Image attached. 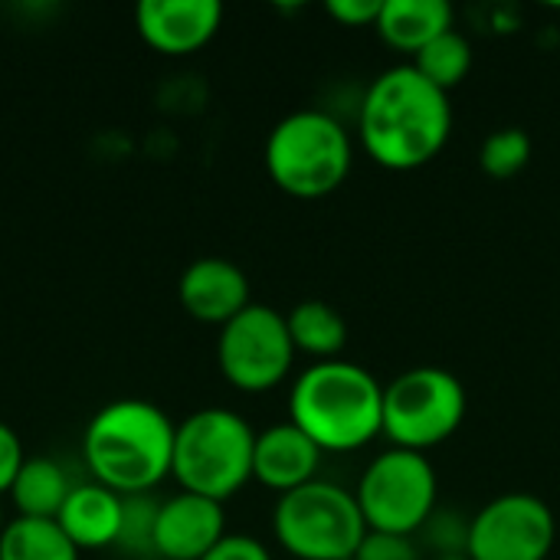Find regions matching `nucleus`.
<instances>
[{
  "mask_svg": "<svg viewBox=\"0 0 560 560\" xmlns=\"http://www.w3.org/2000/svg\"><path fill=\"white\" fill-rule=\"evenodd\" d=\"M453 135L450 95L430 85L410 62L381 72L358 108L364 154L384 171H420L440 158Z\"/></svg>",
  "mask_w": 560,
  "mask_h": 560,
  "instance_id": "1",
  "label": "nucleus"
},
{
  "mask_svg": "<svg viewBox=\"0 0 560 560\" xmlns=\"http://www.w3.org/2000/svg\"><path fill=\"white\" fill-rule=\"evenodd\" d=\"M177 423L151 400L121 397L92 413L82 433V459L92 482L131 495L154 492L171 476Z\"/></svg>",
  "mask_w": 560,
  "mask_h": 560,
  "instance_id": "2",
  "label": "nucleus"
},
{
  "mask_svg": "<svg viewBox=\"0 0 560 560\" xmlns=\"http://www.w3.org/2000/svg\"><path fill=\"white\" fill-rule=\"evenodd\" d=\"M289 423L322 453H354L384 436V384L354 361H315L289 390Z\"/></svg>",
  "mask_w": 560,
  "mask_h": 560,
  "instance_id": "3",
  "label": "nucleus"
},
{
  "mask_svg": "<svg viewBox=\"0 0 560 560\" xmlns=\"http://www.w3.org/2000/svg\"><path fill=\"white\" fill-rule=\"evenodd\" d=\"M262 158L272 184L299 200L335 194L354 167L348 128L322 108H299L279 118L266 138Z\"/></svg>",
  "mask_w": 560,
  "mask_h": 560,
  "instance_id": "4",
  "label": "nucleus"
},
{
  "mask_svg": "<svg viewBox=\"0 0 560 560\" xmlns=\"http://www.w3.org/2000/svg\"><path fill=\"white\" fill-rule=\"evenodd\" d=\"M253 450L256 430L246 417L226 407H203L177 423L171 476L180 492L226 502L253 479Z\"/></svg>",
  "mask_w": 560,
  "mask_h": 560,
  "instance_id": "5",
  "label": "nucleus"
},
{
  "mask_svg": "<svg viewBox=\"0 0 560 560\" xmlns=\"http://www.w3.org/2000/svg\"><path fill=\"white\" fill-rule=\"evenodd\" d=\"M272 535L295 560H354L368 525L354 492L338 482L315 479L276 499Z\"/></svg>",
  "mask_w": 560,
  "mask_h": 560,
  "instance_id": "6",
  "label": "nucleus"
},
{
  "mask_svg": "<svg viewBox=\"0 0 560 560\" xmlns=\"http://www.w3.org/2000/svg\"><path fill=\"white\" fill-rule=\"evenodd\" d=\"M469 410L463 381L440 368L420 364L384 384V436L397 450L430 453L459 433Z\"/></svg>",
  "mask_w": 560,
  "mask_h": 560,
  "instance_id": "7",
  "label": "nucleus"
},
{
  "mask_svg": "<svg viewBox=\"0 0 560 560\" xmlns=\"http://www.w3.org/2000/svg\"><path fill=\"white\" fill-rule=\"evenodd\" d=\"M354 499L368 532L417 538L436 512L440 479L427 453L390 446L368 463L358 479Z\"/></svg>",
  "mask_w": 560,
  "mask_h": 560,
  "instance_id": "8",
  "label": "nucleus"
},
{
  "mask_svg": "<svg viewBox=\"0 0 560 560\" xmlns=\"http://www.w3.org/2000/svg\"><path fill=\"white\" fill-rule=\"evenodd\" d=\"M295 345L289 338L285 315L269 305H246L220 328L217 364L220 374L246 394H266L279 387L295 364Z\"/></svg>",
  "mask_w": 560,
  "mask_h": 560,
  "instance_id": "9",
  "label": "nucleus"
},
{
  "mask_svg": "<svg viewBox=\"0 0 560 560\" xmlns=\"http://www.w3.org/2000/svg\"><path fill=\"white\" fill-rule=\"evenodd\" d=\"M555 545V512L532 492L495 495L469 518V560H548Z\"/></svg>",
  "mask_w": 560,
  "mask_h": 560,
  "instance_id": "10",
  "label": "nucleus"
},
{
  "mask_svg": "<svg viewBox=\"0 0 560 560\" xmlns=\"http://www.w3.org/2000/svg\"><path fill=\"white\" fill-rule=\"evenodd\" d=\"M226 538L223 502L177 492L161 502L154 525V558L200 560Z\"/></svg>",
  "mask_w": 560,
  "mask_h": 560,
  "instance_id": "11",
  "label": "nucleus"
},
{
  "mask_svg": "<svg viewBox=\"0 0 560 560\" xmlns=\"http://www.w3.org/2000/svg\"><path fill=\"white\" fill-rule=\"evenodd\" d=\"M141 39L164 56H187L207 46L220 23V0H141L135 7Z\"/></svg>",
  "mask_w": 560,
  "mask_h": 560,
  "instance_id": "12",
  "label": "nucleus"
},
{
  "mask_svg": "<svg viewBox=\"0 0 560 560\" xmlns=\"http://www.w3.org/2000/svg\"><path fill=\"white\" fill-rule=\"evenodd\" d=\"M177 299L184 312L203 325L223 328L236 318L249 302V279L246 272L223 256H200L194 259L177 279Z\"/></svg>",
  "mask_w": 560,
  "mask_h": 560,
  "instance_id": "13",
  "label": "nucleus"
},
{
  "mask_svg": "<svg viewBox=\"0 0 560 560\" xmlns=\"http://www.w3.org/2000/svg\"><path fill=\"white\" fill-rule=\"evenodd\" d=\"M322 450L295 427V423H276L256 433L253 450V479L279 495L302 489L318 479Z\"/></svg>",
  "mask_w": 560,
  "mask_h": 560,
  "instance_id": "14",
  "label": "nucleus"
},
{
  "mask_svg": "<svg viewBox=\"0 0 560 560\" xmlns=\"http://www.w3.org/2000/svg\"><path fill=\"white\" fill-rule=\"evenodd\" d=\"M56 522L79 551L115 548L121 525V495L98 482H79L62 502Z\"/></svg>",
  "mask_w": 560,
  "mask_h": 560,
  "instance_id": "15",
  "label": "nucleus"
},
{
  "mask_svg": "<svg viewBox=\"0 0 560 560\" xmlns=\"http://www.w3.org/2000/svg\"><path fill=\"white\" fill-rule=\"evenodd\" d=\"M374 30L390 49L417 56L453 30V7L446 0H384Z\"/></svg>",
  "mask_w": 560,
  "mask_h": 560,
  "instance_id": "16",
  "label": "nucleus"
},
{
  "mask_svg": "<svg viewBox=\"0 0 560 560\" xmlns=\"http://www.w3.org/2000/svg\"><path fill=\"white\" fill-rule=\"evenodd\" d=\"M285 325L295 351L315 361H338L351 335L345 315L322 299L299 302L292 312H285Z\"/></svg>",
  "mask_w": 560,
  "mask_h": 560,
  "instance_id": "17",
  "label": "nucleus"
},
{
  "mask_svg": "<svg viewBox=\"0 0 560 560\" xmlns=\"http://www.w3.org/2000/svg\"><path fill=\"white\" fill-rule=\"evenodd\" d=\"M69 492H72V482L56 459L26 456V463L16 472L7 495H10L16 515H23V518H56L62 502L69 499Z\"/></svg>",
  "mask_w": 560,
  "mask_h": 560,
  "instance_id": "18",
  "label": "nucleus"
},
{
  "mask_svg": "<svg viewBox=\"0 0 560 560\" xmlns=\"http://www.w3.org/2000/svg\"><path fill=\"white\" fill-rule=\"evenodd\" d=\"M0 560H79V548L56 518H23L3 525Z\"/></svg>",
  "mask_w": 560,
  "mask_h": 560,
  "instance_id": "19",
  "label": "nucleus"
},
{
  "mask_svg": "<svg viewBox=\"0 0 560 560\" xmlns=\"http://www.w3.org/2000/svg\"><path fill=\"white\" fill-rule=\"evenodd\" d=\"M430 85H436L440 92H453L456 85L466 82V75L472 72V43L453 26L450 33L436 36L430 46H423L413 62H410Z\"/></svg>",
  "mask_w": 560,
  "mask_h": 560,
  "instance_id": "20",
  "label": "nucleus"
},
{
  "mask_svg": "<svg viewBox=\"0 0 560 560\" xmlns=\"http://www.w3.org/2000/svg\"><path fill=\"white\" fill-rule=\"evenodd\" d=\"M161 499L154 492H131L121 495V525H118V541L115 548L131 558L154 555V525H158Z\"/></svg>",
  "mask_w": 560,
  "mask_h": 560,
  "instance_id": "21",
  "label": "nucleus"
},
{
  "mask_svg": "<svg viewBox=\"0 0 560 560\" xmlns=\"http://www.w3.org/2000/svg\"><path fill=\"white\" fill-rule=\"evenodd\" d=\"M532 151H535V141L525 128H499L492 131L482 148H479V167L495 177V180H509L515 174H522L532 161Z\"/></svg>",
  "mask_w": 560,
  "mask_h": 560,
  "instance_id": "22",
  "label": "nucleus"
},
{
  "mask_svg": "<svg viewBox=\"0 0 560 560\" xmlns=\"http://www.w3.org/2000/svg\"><path fill=\"white\" fill-rule=\"evenodd\" d=\"M423 541L433 548L436 558L443 555H463L469 548V518L456 515V512H433L430 522L420 528Z\"/></svg>",
  "mask_w": 560,
  "mask_h": 560,
  "instance_id": "23",
  "label": "nucleus"
},
{
  "mask_svg": "<svg viewBox=\"0 0 560 560\" xmlns=\"http://www.w3.org/2000/svg\"><path fill=\"white\" fill-rule=\"evenodd\" d=\"M354 560H420V545L410 535L368 532Z\"/></svg>",
  "mask_w": 560,
  "mask_h": 560,
  "instance_id": "24",
  "label": "nucleus"
},
{
  "mask_svg": "<svg viewBox=\"0 0 560 560\" xmlns=\"http://www.w3.org/2000/svg\"><path fill=\"white\" fill-rule=\"evenodd\" d=\"M384 0H331L325 10L338 26H377Z\"/></svg>",
  "mask_w": 560,
  "mask_h": 560,
  "instance_id": "25",
  "label": "nucleus"
},
{
  "mask_svg": "<svg viewBox=\"0 0 560 560\" xmlns=\"http://www.w3.org/2000/svg\"><path fill=\"white\" fill-rule=\"evenodd\" d=\"M26 453H23V440L16 436V430L10 423L0 420V495L10 492L16 472L23 469Z\"/></svg>",
  "mask_w": 560,
  "mask_h": 560,
  "instance_id": "26",
  "label": "nucleus"
},
{
  "mask_svg": "<svg viewBox=\"0 0 560 560\" xmlns=\"http://www.w3.org/2000/svg\"><path fill=\"white\" fill-rule=\"evenodd\" d=\"M200 560H272V551L253 535H226L207 558Z\"/></svg>",
  "mask_w": 560,
  "mask_h": 560,
  "instance_id": "27",
  "label": "nucleus"
},
{
  "mask_svg": "<svg viewBox=\"0 0 560 560\" xmlns=\"http://www.w3.org/2000/svg\"><path fill=\"white\" fill-rule=\"evenodd\" d=\"M433 560H469V555L463 551V555H443V558H433Z\"/></svg>",
  "mask_w": 560,
  "mask_h": 560,
  "instance_id": "28",
  "label": "nucleus"
},
{
  "mask_svg": "<svg viewBox=\"0 0 560 560\" xmlns=\"http://www.w3.org/2000/svg\"><path fill=\"white\" fill-rule=\"evenodd\" d=\"M3 525H7V522H3V509H0V535H3Z\"/></svg>",
  "mask_w": 560,
  "mask_h": 560,
  "instance_id": "29",
  "label": "nucleus"
}]
</instances>
